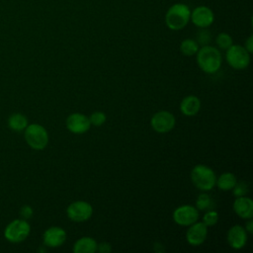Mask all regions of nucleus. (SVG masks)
Here are the masks:
<instances>
[{"label": "nucleus", "mask_w": 253, "mask_h": 253, "mask_svg": "<svg viewBox=\"0 0 253 253\" xmlns=\"http://www.w3.org/2000/svg\"><path fill=\"white\" fill-rule=\"evenodd\" d=\"M31 226L26 219L19 218L11 221L5 228V238L13 243L24 241L30 234Z\"/></svg>", "instance_id": "6"}, {"label": "nucleus", "mask_w": 253, "mask_h": 253, "mask_svg": "<svg viewBox=\"0 0 253 253\" xmlns=\"http://www.w3.org/2000/svg\"><path fill=\"white\" fill-rule=\"evenodd\" d=\"M215 43L218 48L226 50L231 44H233V41L229 34L219 33L215 38Z\"/></svg>", "instance_id": "22"}, {"label": "nucleus", "mask_w": 253, "mask_h": 253, "mask_svg": "<svg viewBox=\"0 0 253 253\" xmlns=\"http://www.w3.org/2000/svg\"><path fill=\"white\" fill-rule=\"evenodd\" d=\"M112 250V246L109 242H101L97 246V251L100 253H109Z\"/></svg>", "instance_id": "28"}, {"label": "nucleus", "mask_w": 253, "mask_h": 253, "mask_svg": "<svg viewBox=\"0 0 253 253\" xmlns=\"http://www.w3.org/2000/svg\"><path fill=\"white\" fill-rule=\"evenodd\" d=\"M106 120H107V117H106L105 113H103L101 111H96V112L92 113L91 116L89 117L90 124H91V126H100L104 125Z\"/></svg>", "instance_id": "23"}, {"label": "nucleus", "mask_w": 253, "mask_h": 253, "mask_svg": "<svg viewBox=\"0 0 253 253\" xmlns=\"http://www.w3.org/2000/svg\"><path fill=\"white\" fill-rule=\"evenodd\" d=\"M66 214L74 222H84L92 216L93 207L86 201H75L67 207Z\"/></svg>", "instance_id": "7"}, {"label": "nucleus", "mask_w": 253, "mask_h": 253, "mask_svg": "<svg viewBox=\"0 0 253 253\" xmlns=\"http://www.w3.org/2000/svg\"><path fill=\"white\" fill-rule=\"evenodd\" d=\"M208 236V226L203 221H196L189 225L186 231V240L192 246L203 244Z\"/></svg>", "instance_id": "11"}, {"label": "nucleus", "mask_w": 253, "mask_h": 253, "mask_svg": "<svg viewBox=\"0 0 253 253\" xmlns=\"http://www.w3.org/2000/svg\"><path fill=\"white\" fill-rule=\"evenodd\" d=\"M234 212L243 219H249L253 217V201L246 197H236L232 205Z\"/></svg>", "instance_id": "15"}, {"label": "nucleus", "mask_w": 253, "mask_h": 253, "mask_svg": "<svg viewBox=\"0 0 253 253\" xmlns=\"http://www.w3.org/2000/svg\"><path fill=\"white\" fill-rule=\"evenodd\" d=\"M200 46L196 40L193 39H185L180 43V51L185 56H192L197 53Z\"/></svg>", "instance_id": "20"}, {"label": "nucleus", "mask_w": 253, "mask_h": 253, "mask_svg": "<svg viewBox=\"0 0 253 253\" xmlns=\"http://www.w3.org/2000/svg\"><path fill=\"white\" fill-rule=\"evenodd\" d=\"M211 42V34L208 30L206 29H202L198 34H197V42L198 44L203 45H207L209 44Z\"/></svg>", "instance_id": "26"}, {"label": "nucleus", "mask_w": 253, "mask_h": 253, "mask_svg": "<svg viewBox=\"0 0 253 253\" xmlns=\"http://www.w3.org/2000/svg\"><path fill=\"white\" fill-rule=\"evenodd\" d=\"M237 179L235 175L231 172H224L218 178H216L215 185L220 191H230L236 184Z\"/></svg>", "instance_id": "18"}, {"label": "nucleus", "mask_w": 253, "mask_h": 253, "mask_svg": "<svg viewBox=\"0 0 253 253\" xmlns=\"http://www.w3.org/2000/svg\"><path fill=\"white\" fill-rule=\"evenodd\" d=\"M8 126L11 129L15 131L24 130L28 126V119L26 116L20 113L13 114L8 119Z\"/></svg>", "instance_id": "19"}, {"label": "nucleus", "mask_w": 253, "mask_h": 253, "mask_svg": "<svg viewBox=\"0 0 253 253\" xmlns=\"http://www.w3.org/2000/svg\"><path fill=\"white\" fill-rule=\"evenodd\" d=\"M247 231L243 226L238 224L231 226L226 234L227 243L235 250L242 249L247 243Z\"/></svg>", "instance_id": "13"}, {"label": "nucleus", "mask_w": 253, "mask_h": 253, "mask_svg": "<svg viewBox=\"0 0 253 253\" xmlns=\"http://www.w3.org/2000/svg\"><path fill=\"white\" fill-rule=\"evenodd\" d=\"M195 207L198 209V211H210L213 210L214 202L212 201L211 197L209 194L204 192L197 197Z\"/></svg>", "instance_id": "21"}, {"label": "nucleus", "mask_w": 253, "mask_h": 253, "mask_svg": "<svg viewBox=\"0 0 253 253\" xmlns=\"http://www.w3.org/2000/svg\"><path fill=\"white\" fill-rule=\"evenodd\" d=\"M98 243L90 236H83L75 241L73 244L74 253H95L97 251Z\"/></svg>", "instance_id": "17"}, {"label": "nucleus", "mask_w": 253, "mask_h": 253, "mask_svg": "<svg viewBox=\"0 0 253 253\" xmlns=\"http://www.w3.org/2000/svg\"><path fill=\"white\" fill-rule=\"evenodd\" d=\"M199 219V211L195 206L183 205L173 211V220L181 226H189Z\"/></svg>", "instance_id": "9"}, {"label": "nucleus", "mask_w": 253, "mask_h": 253, "mask_svg": "<svg viewBox=\"0 0 253 253\" xmlns=\"http://www.w3.org/2000/svg\"><path fill=\"white\" fill-rule=\"evenodd\" d=\"M176 119L174 115L168 111H159L150 119V126L158 133H166L174 128Z\"/></svg>", "instance_id": "8"}, {"label": "nucleus", "mask_w": 253, "mask_h": 253, "mask_svg": "<svg viewBox=\"0 0 253 253\" xmlns=\"http://www.w3.org/2000/svg\"><path fill=\"white\" fill-rule=\"evenodd\" d=\"M25 139L33 149L42 150L48 143V133L42 125L31 124L25 128Z\"/></svg>", "instance_id": "4"}, {"label": "nucleus", "mask_w": 253, "mask_h": 253, "mask_svg": "<svg viewBox=\"0 0 253 253\" xmlns=\"http://www.w3.org/2000/svg\"><path fill=\"white\" fill-rule=\"evenodd\" d=\"M200 109H201V100L194 95H189L185 97L180 103V111L183 115L187 117H192L197 115Z\"/></svg>", "instance_id": "16"}, {"label": "nucleus", "mask_w": 253, "mask_h": 253, "mask_svg": "<svg viewBox=\"0 0 253 253\" xmlns=\"http://www.w3.org/2000/svg\"><path fill=\"white\" fill-rule=\"evenodd\" d=\"M245 230L247 231V233H250L252 234L253 233V220L252 218H249L245 224Z\"/></svg>", "instance_id": "30"}, {"label": "nucleus", "mask_w": 253, "mask_h": 253, "mask_svg": "<svg viewBox=\"0 0 253 253\" xmlns=\"http://www.w3.org/2000/svg\"><path fill=\"white\" fill-rule=\"evenodd\" d=\"M20 214L23 217V219H28V218L32 217V215H33V209L30 206L25 205L21 208Z\"/></svg>", "instance_id": "27"}, {"label": "nucleus", "mask_w": 253, "mask_h": 253, "mask_svg": "<svg viewBox=\"0 0 253 253\" xmlns=\"http://www.w3.org/2000/svg\"><path fill=\"white\" fill-rule=\"evenodd\" d=\"M232 192L233 195L235 197H242V196H246L247 193L249 192V186L246 182L244 181H239L236 182V184L234 185V187L232 188Z\"/></svg>", "instance_id": "25"}, {"label": "nucleus", "mask_w": 253, "mask_h": 253, "mask_svg": "<svg viewBox=\"0 0 253 253\" xmlns=\"http://www.w3.org/2000/svg\"><path fill=\"white\" fill-rule=\"evenodd\" d=\"M225 59L228 65L234 69H245L250 63V53L240 44H231L225 52Z\"/></svg>", "instance_id": "5"}, {"label": "nucleus", "mask_w": 253, "mask_h": 253, "mask_svg": "<svg viewBox=\"0 0 253 253\" xmlns=\"http://www.w3.org/2000/svg\"><path fill=\"white\" fill-rule=\"evenodd\" d=\"M217 220H218V213L214 210L207 211V212L203 216V222L207 226H212V225L216 224Z\"/></svg>", "instance_id": "24"}, {"label": "nucleus", "mask_w": 253, "mask_h": 253, "mask_svg": "<svg viewBox=\"0 0 253 253\" xmlns=\"http://www.w3.org/2000/svg\"><path fill=\"white\" fill-rule=\"evenodd\" d=\"M43 243L50 248L60 247L66 240V231L60 226L48 227L42 235Z\"/></svg>", "instance_id": "14"}, {"label": "nucleus", "mask_w": 253, "mask_h": 253, "mask_svg": "<svg viewBox=\"0 0 253 253\" xmlns=\"http://www.w3.org/2000/svg\"><path fill=\"white\" fill-rule=\"evenodd\" d=\"M190 176L194 186L202 192L211 191L215 186L216 175L214 171L207 165H196L192 169Z\"/></svg>", "instance_id": "3"}, {"label": "nucleus", "mask_w": 253, "mask_h": 253, "mask_svg": "<svg viewBox=\"0 0 253 253\" xmlns=\"http://www.w3.org/2000/svg\"><path fill=\"white\" fill-rule=\"evenodd\" d=\"M67 129L75 134H82L88 131L91 127L89 117L81 113H73L66 119Z\"/></svg>", "instance_id": "12"}, {"label": "nucleus", "mask_w": 253, "mask_h": 253, "mask_svg": "<svg viewBox=\"0 0 253 253\" xmlns=\"http://www.w3.org/2000/svg\"><path fill=\"white\" fill-rule=\"evenodd\" d=\"M244 47L246 48V50L251 54L253 52V36L250 35L247 40L245 41V45Z\"/></svg>", "instance_id": "29"}, {"label": "nucleus", "mask_w": 253, "mask_h": 253, "mask_svg": "<svg viewBox=\"0 0 253 253\" xmlns=\"http://www.w3.org/2000/svg\"><path fill=\"white\" fill-rule=\"evenodd\" d=\"M190 21L200 29H207L213 23L214 14L210 7L204 5L198 6L191 11Z\"/></svg>", "instance_id": "10"}, {"label": "nucleus", "mask_w": 253, "mask_h": 253, "mask_svg": "<svg viewBox=\"0 0 253 253\" xmlns=\"http://www.w3.org/2000/svg\"><path fill=\"white\" fill-rule=\"evenodd\" d=\"M196 55L199 67L207 74L215 73L221 66V53L218 48L212 45H203L199 48Z\"/></svg>", "instance_id": "1"}, {"label": "nucleus", "mask_w": 253, "mask_h": 253, "mask_svg": "<svg viewBox=\"0 0 253 253\" xmlns=\"http://www.w3.org/2000/svg\"><path fill=\"white\" fill-rule=\"evenodd\" d=\"M191 10L183 3H176L169 7L165 14V24L171 31H180L190 22Z\"/></svg>", "instance_id": "2"}]
</instances>
